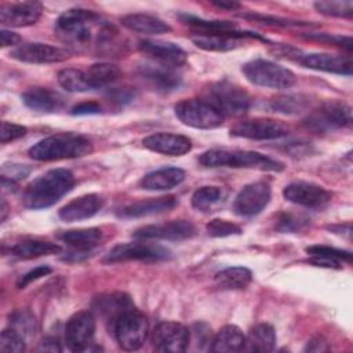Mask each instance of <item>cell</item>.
I'll return each mask as SVG.
<instances>
[{"mask_svg":"<svg viewBox=\"0 0 353 353\" xmlns=\"http://www.w3.org/2000/svg\"><path fill=\"white\" fill-rule=\"evenodd\" d=\"M214 6L219 7V8H226V10H236V8H240V3L237 1H212Z\"/></svg>","mask_w":353,"mask_h":353,"instance_id":"56","label":"cell"},{"mask_svg":"<svg viewBox=\"0 0 353 353\" xmlns=\"http://www.w3.org/2000/svg\"><path fill=\"white\" fill-rule=\"evenodd\" d=\"M276 345V332L274 328L270 324L261 323L254 325L247 336H244V352H259V353H268L274 349Z\"/></svg>","mask_w":353,"mask_h":353,"instance_id":"31","label":"cell"},{"mask_svg":"<svg viewBox=\"0 0 353 353\" xmlns=\"http://www.w3.org/2000/svg\"><path fill=\"white\" fill-rule=\"evenodd\" d=\"M95 335V317L88 310L74 313L65 327V343L72 352L90 349Z\"/></svg>","mask_w":353,"mask_h":353,"instance_id":"12","label":"cell"},{"mask_svg":"<svg viewBox=\"0 0 353 353\" xmlns=\"http://www.w3.org/2000/svg\"><path fill=\"white\" fill-rule=\"evenodd\" d=\"M174 110L185 125L193 128L212 130L223 123V116L204 99H183L175 105Z\"/></svg>","mask_w":353,"mask_h":353,"instance_id":"9","label":"cell"},{"mask_svg":"<svg viewBox=\"0 0 353 353\" xmlns=\"http://www.w3.org/2000/svg\"><path fill=\"white\" fill-rule=\"evenodd\" d=\"M74 175L66 168L50 170L33 179L23 190L22 203L30 210H41L55 204L74 186Z\"/></svg>","mask_w":353,"mask_h":353,"instance_id":"2","label":"cell"},{"mask_svg":"<svg viewBox=\"0 0 353 353\" xmlns=\"http://www.w3.org/2000/svg\"><path fill=\"white\" fill-rule=\"evenodd\" d=\"M205 230L212 237H226L233 234H240L241 228L233 222L225 219H212L207 223Z\"/></svg>","mask_w":353,"mask_h":353,"instance_id":"44","label":"cell"},{"mask_svg":"<svg viewBox=\"0 0 353 353\" xmlns=\"http://www.w3.org/2000/svg\"><path fill=\"white\" fill-rule=\"evenodd\" d=\"M272 197L270 186L266 182L258 181L244 186L236 196L233 210L240 216L258 215L269 204Z\"/></svg>","mask_w":353,"mask_h":353,"instance_id":"14","label":"cell"},{"mask_svg":"<svg viewBox=\"0 0 353 353\" xmlns=\"http://www.w3.org/2000/svg\"><path fill=\"white\" fill-rule=\"evenodd\" d=\"M112 332L124 350H138L146 341L149 334V323L146 317L135 307L123 313L112 325Z\"/></svg>","mask_w":353,"mask_h":353,"instance_id":"7","label":"cell"},{"mask_svg":"<svg viewBox=\"0 0 353 353\" xmlns=\"http://www.w3.org/2000/svg\"><path fill=\"white\" fill-rule=\"evenodd\" d=\"M178 204L175 196H161L154 199H148L143 201H137L130 205H125L119 210L117 216L130 219V218H142L154 214H161L172 210Z\"/></svg>","mask_w":353,"mask_h":353,"instance_id":"26","label":"cell"},{"mask_svg":"<svg viewBox=\"0 0 353 353\" xmlns=\"http://www.w3.org/2000/svg\"><path fill=\"white\" fill-rule=\"evenodd\" d=\"M142 145L156 153L167 156H183L192 150L190 138L181 134L157 132L143 138Z\"/></svg>","mask_w":353,"mask_h":353,"instance_id":"22","label":"cell"},{"mask_svg":"<svg viewBox=\"0 0 353 353\" xmlns=\"http://www.w3.org/2000/svg\"><path fill=\"white\" fill-rule=\"evenodd\" d=\"M299 62L313 70H321L328 73L350 76L353 72V63L350 55L325 54V52H310L299 57Z\"/></svg>","mask_w":353,"mask_h":353,"instance_id":"20","label":"cell"},{"mask_svg":"<svg viewBox=\"0 0 353 353\" xmlns=\"http://www.w3.org/2000/svg\"><path fill=\"white\" fill-rule=\"evenodd\" d=\"M199 163L208 168L232 167V168H252L259 171H281L284 164L269 156L251 150H229L210 149L200 154Z\"/></svg>","mask_w":353,"mask_h":353,"instance_id":"4","label":"cell"},{"mask_svg":"<svg viewBox=\"0 0 353 353\" xmlns=\"http://www.w3.org/2000/svg\"><path fill=\"white\" fill-rule=\"evenodd\" d=\"M283 196L285 200L306 208H324L331 201V193L328 190L305 181L288 183L283 189Z\"/></svg>","mask_w":353,"mask_h":353,"instance_id":"15","label":"cell"},{"mask_svg":"<svg viewBox=\"0 0 353 353\" xmlns=\"http://www.w3.org/2000/svg\"><path fill=\"white\" fill-rule=\"evenodd\" d=\"M181 18L186 25L199 29V33H226L237 30L236 25L229 21H210L193 15H181Z\"/></svg>","mask_w":353,"mask_h":353,"instance_id":"40","label":"cell"},{"mask_svg":"<svg viewBox=\"0 0 353 353\" xmlns=\"http://www.w3.org/2000/svg\"><path fill=\"white\" fill-rule=\"evenodd\" d=\"M240 17L243 18H250V19H255V21H261L263 23H273V25H283V26H296V25H303L307 26L310 23L306 22H299V21H290V19H284V18H276V17H269V15H261V14H240Z\"/></svg>","mask_w":353,"mask_h":353,"instance_id":"49","label":"cell"},{"mask_svg":"<svg viewBox=\"0 0 353 353\" xmlns=\"http://www.w3.org/2000/svg\"><path fill=\"white\" fill-rule=\"evenodd\" d=\"M310 219L301 212H280L276 218L274 228L283 233H295L305 229Z\"/></svg>","mask_w":353,"mask_h":353,"instance_id":"41","label":"cell"},{"mask_svg":"<svg viewBox=\"0 0 353 353\" xmlns=\"http://www.w3.org/2000/svg\"><path fill=\"white\" fill-rule=\"evenodd\" d=\"M241 72L250 83L273 90H287L296 81L290 69L266 59L250 61L243 65Z\"/></svg>","mask_w":353,"mask_h":353,"instance_id":"6","label":"cell"},{"mask_svg":"<svg viewBox=\"0 0 353 353\" xmlns=\"http://www.w3.org/2000/svg\"><path fill=\"white\" fill-rule=\"evenodd\" d=\"M186 174L178 167H165L146 174L139 186L145 190H168L183 182Z\"/></svg>","mask_w":353,"mask_h":353,"instance_id":"29","label":"cell"},{"mask_svg":"<svg viewBox=\"0 0 353 353\" xmlns=\"http://www.w3.org/2000/svg\"><path fill=\"white\" fill-rule=\"evenodd\" d=\"M29 168L21 164H4L1 170V178L10 179V181H17V179H23L29 174Z\"/></svg>","mask_w":353,"mask_h":353,"instance_id":"51","label":"cell"},{"mask_svg":"<svg viewBox=\"0 0 353 353\" xmlns=\"http://www.w3.org/2000/svg\"><path fill=\"white\" fill-rule=\"evenodd\" d=\"M139 76L159 91H174L182 83V77L175 68L161 63H145L139 66Z\"/></svg>","mask_w":353,"mask_h":353,"instance_id":"23","label":"cell"},{"mask_svg":"<svg viewBox=\"0 0 353 353\" xmlns=\"http://www.w3.org/2000/svg\"><path fill=\"white\" fill-rule=\"evenodd\" d=\"M57 239L73 248L74 252L87 254V251H91L94 247L99 245L103 239V232L99 228L70 229L59 232Z\"/></svg>","mask_w":353,"mask_h":353,"instance_id":"28","label":"cell"},{"mask_svg":"<svg viewBox=\"0 0 353 353\" xmlns=\"http://www.w3.org/2000/svg\"><path fill=\"white\" fill-rule=\"evenodd\" d=\"M134 307L135 306H134L131 298L123 292L101 295L94 302V309L105 321H108L110 324V328L123 313H125Z\"/></svg>","mask_w":353,"mask_h":353,"instance_id":"27","label":"cell"},{"mask_svg":"<svg viewBox=\"0 0 353 353\" xmlns=\"http://www.w3.org/2000/svg\"><path fill=\"white\" fill-rule=\"evenodd\" d=\"M226 194L219 186H203L192 196V205L194 210L210 214L216 211L225 203Z\"/></svg>","mask_w":353,"mask_h":353,"instance_id":"35","label":"cell"},{"mask_svg":"<svg viewBox=\"0 0 353 353\" xmlns=\"http://www.w3.org/2000/svg\"><path fill=\"white\" fill-rule=\"evenodd\" d=\"M109 99H112V102L123 105L125 102H130L134 98V92L128 88H113L109 91Z\"/></svg>","mask_w":353,"mask_h":353,"instance_id":"53","label":"cell"},{"mask_svg":"<svg viewBox=\"0 0 353 353\" xmlns=\"http://www.w3.org/2000/svg\"><path fill=\"white\" fill-rule=\"evenodd\" d=\"M214 280L222 290H243L251 283L252 273L247 268L233 266L218 272Z\"/></svg>","mask_w":353,"mask_h":353,"instance_id":"36","label":"cell"},{"mask_svg":"<svg viewBox=\"0 0 353 353\" xmlns=\"http://www.w3.org/2000/svg\"><path fill=\"white\" fill-rule=\"evenodd\" d=\"M121 25L127 29L141 34H161L171 32V26L159 17L150 14H128L120 19Z\"/></svg>","mask_w":353,"mask_h":353,"instance_id":"30","label":"cell"},{"mask_svg":"<svg viewBox=\"0 0 353 353\" xmlns=\"http://www.w3.org/2000/svg\"><path fill=\"white\" fill-rule=\"evenodd\" d=\"M22 102L26 108L44 113H54L65 106L63 97L46 87H32L26 90L22 94Z\"/></svg>","mask_w":353,"mask_h":353,"instance_id":"25","label":"cell"},{"mask_svg":"<svg viewBox=\"0 0 353 353\" xmlns=\"http://www.w3.org/2000/svg\"><path fill=\"white\" fill-rule=\"evenodd\" d=\"M102 205H103L102 196L97 193H90L69 201L66 205H63L59 210L58 215L65 222L83 221V219L92 218L95 214H98Z\"/></svg>","mask_w":353,"mask_h":353,"instance_id":"24","label":"cell"},{"mask_svg":"<svg viewBox=\"0 0 353 353\" xmlns=\"http://www.w3.org/2000/svg\"><path fill=\"white\" fill-rule=\"evenodd\" d=\"M243 37H259L255 33L248 32H226V33H200L192 37V41L201 50L226 52L233 51L243 46Z\"/></svg>","mask_w":353,"mask_h":353,"instance_id":"21","label":"cell"},{"mask_svg":"<svg viewBox=\"0 0 353 353\" xmlns=\"http://www.w3.org/2000/svg\"><path fill=\"white\" fill-rule=\"evenodd\" d=\"M196 234V228L190 221L178 219L157 225H148L137 229L134 237L139 240H172L181 241L192 239Z\"/></svg>","mask_w":353,"mask_h":353,"instance_id":"16","label":"cell"},{"mask_svg":"<svg viewBox=\"0 0 353 353\" xmlns=\"http://www.w3.org/2000/svg\"><path fill=\"white\" fill-rule=\"evenodd\" d=\"M26 132H28V130L23 125L3 121L1 123V131H0V141H1V143L12 142L15 139H19V138L25 137Z\"/></svg>","mask_w":353,"mask_h":353,"instance_id":"48","label":"cell"},{"mask_svg":"<svg viewBox=\"0 0 353 353\" xmlns=\"http://www.w3.org/2000/svg\"><path fill=\"white\" fill-rule=\"evenodd\" d=\"M306 37L319 40V41H323L327 44L343 47L349 52L352 51V37L350 36H339V34H330V33H309Z\"/></svg>","mask_w":353,"mask_h":353,"instance_id":"47","label":"cell"},{"mask_svg":"<svg viewBox=\"0 0 353 353\" xmlns=\"http://www.w3.org/2000/svg\"><path fill=\"white\" fill-rule=\"evenodd\" d=\"M55 32L70 47L84 51L95 48L98 52L110 51L117 30L112 23L91 10L70 8L59 15Z\"/></svg>","mask_w":353,"mask_h":353,"instance_id":"1","label":"cell"},{"mask_svg":"<svg viewBox=\"0 0 353 353\" xmlns=\"http://www.w3.org/2000/svg\"><path fill=\"white\" fill-rule=\"evenodd\" d=\"M212 336H211V330L204 324V323H199L194 324L192 330H189V343L194 342L196 347L199 350H204V349H211L210 345H212Z\"/></svg>","mask_w":353,"mask_h":353,"instance_id":"45","label":"cell"},{"mask_svg":"<svg viewBox=\"0 0 353 353\" xmlns=\"http://www.w3.org/2000/svg\"><path fill=\"white\" fill-rule=\"evenodd\" d=\"M92 152L91 141L77 132H61L50 135L34 143L28 154L37 161H57L76 159Z\"/></svg>","mask_w":353,"mask_h":353,"instance_id":"3","label":"cell"},{"mask_svg":"<svg viewBox=\"0 0 353 353\" xmlns=\"http://www.w3.org/2000/svg\"><path fill=\"white\" fill-rule=\"evenodd\" d=\"M138 48L161 65L176 68L186 62V52L178 44L171 41L145 39L138 43Z\"/></svg>","mask_w":353,"mask_h":353,"instance_id":"19","label":"cell"},{"mask_svg":"<svg viewBox=\"0 0 353 353\" xmlns=\"http://www.w3.org/2000/svg\"><path fill=\"white\" fill-rule=\"evenodd\" d=\"M0 350L22 353L25 350V336L15 328H6L0 335Z\"/></svg>","mask_w":353,"mask_h":353,"instance_id":"43","label":"cell"},{"mask_svg":"<svg viewBox=\"0 0 353 353\" xmlns=\"http://www.w3.org/2000/svg\"><path fill=\"white\" fill-rule=\"evenodd\" d=\"M305 125L319 134L339 128H350L352 109L343 102H325L305 119Z\"/></svg>","mask_w":353,"mask_h":353,"instance_id":"8","label":"cell"},{"mask_svg":"<svg viewBox=\"0 0 353 353\" xmlns=\"http://www.w3.org/2000/svg\"><path fill=\"white\" fill-rule=\"evenodd\" d=\"M1 212H3V215H1V219L4 221V218H6V212H7V207H6V201H4V200L1 201Z\"/></svg>","mask_w":353,"mask_h":353,"instance_id":"57","label":"cell"},{"mask_svg":"<svg viewBox=\"0 0 353 353\" xmlns=\"http://www.w3.org/2000/svg\"><path fill=\"white\" fill-rule=\"evenodd\" d=\"M50 273H51V268H48V266H46V265L37 266V268L29 270L28 273H25L23 276H21V279H19L18 283H17V287H18V288H25V287H26L28 284H30L32 281H34V280H37V279H40V277H43V276H47V274H50Z\"/></svg>","mask_w":353,"mask_h":353,"instance_id":"50","label":"cell"},{"mask_svg":"<svg viewBox=\"0 0 353 353\" xmlns=\"http://www.w3.org/2000/svg\"><path fill=\"white\" fill-rule=\"evenodd\" d=\"M57 80L59 85L69 92H85L90 91L91 87L88 84L85 72L74 68H65L58 72Z\"/></svg>","mask_w":353,"mask_h":353,"instance_id":"39","label":"cell"},{"mask_svg":"<svg viewBox=\"0 0 353 353\" xmlns=\"http://www.w3.org/2000/svg\"><path fill=\"white\" fill-rule=\"evenodd\" d=\"M10 57L28 63H57L66 61L70 57V51L46 43H25L14 48Z\"/></svg>","mask_w":353,"mask_h":353,"instance_id":"17","label":"cell"},{"mask_svg":"<svg viewBox=\"0 0 353 353\" xmlns=\"http://www.w3.org/2000/svg\"><path fill=\"white\" fill-rule=\"evenodd\" d=\"M43 12V4L39 1L7 3L0 7V22L10 28H23L34 25Z\"/></svg>","mask_w":353,"mask_h":353,"instance_id":"18","label":"cell"},{"mask_svg":"<svg viewBox=\"0 0 353 353\" xmlns=\"http://www.w3.org/2000/svg\"><path fill=\"white\" fill-rule=\"evenodd\" d=\"M310 105V101L306 95L302 94H287L276 97L270 101V108L273 112L283 114H298L305 112Z\"/></svg>","mask_w":353,"mask_h":353,"instance_id":"38","label":"cell"},{"mask_svg":"<svg viewBox=\"0 0 353 353\" xmlns=\"http://www.w3.org/2000/svg\"><path fill=\"white\" fill-rule=\"evenodd\" d=\"M288 127L274 119H265V117H256L250 120H243L236 123L230 128L232 137L245 138V139H255V141H269V139H277L281 137L288 135Z\"/></svg>","mask_w":353,"mask_h":353,"instance_id":"11","label":"cell"},{"mask_svg":"<svg viewBox=\"0 0 353 353\" xmlns=\"http://www.w3.org/2000/svg\"><path fill=\"white\" fill-rule=\"evenodd\" d=\"M0 43L1 47H11V46H17L21 43V37L19 34L11 32V30H6L1 29L0 30Z\"/></svg>","mask_w":353,"mask_h":353,"instance_id":"54","label":"cell"},{"mask_svg":"<svg viewBox=\"0 0 353 353\" xmlns=\"http://www.w3.org/2000/svg\"><path fill=\"white\" fill-rule=\"evenodd\" d=\"M39 350H44V352H62V346L59 343V341L57 338H44L43 342L40 343Z\"/></svg>","mask_w":353,"mask_h":353,"instance_id":"55","label":"cell"},{"mask_svg":"<svg viewBox=\"0 0 353 353\" xmlns=\"http://www.w3.org/2000/svg\"><path fill=\"white\" fill-rule=\"evenodd\" d=\"M61 251H62L61 245L51 241L36 240V239L22 240L11 247V254L19 259H33L44 255L59 254Z\"/></svg>","mask_w":353,"mask_h":353,"instance_id":"33","label":"cell"},{"mask_svg":"<svg viewBox=\"0 0 353 353\" xmlns=\"http://www.w3.org/2000/svg\"><path fill=\"white\" fill-rule=\"evenodd\" d=\"M171 258V251L160 244L148 243L143 240L134 243H124L113 247L105 256L103 262H125V261H145V262H159Z\"/></svg>","mask_w":353,"mask_h":353,"instance_id":"10","label":"cell"},{"mask_svg":"<svg viewBox=\"0 0 353 353\" xmlns=\"http://www.w3.org/2000/svg\"><path fill=\"white\" fill-rule=\"evenodd\" d=\"M11 324H12V328H15L23 336L34 332V317L26 310L15 312L11 316Z\"/></svg>","mask_w":353,"mask_h":353,"instance_id":"46","label":"cell"},{"mask_svg":"<svg viewBox=\"0 0 353 353\" xmlns=\"http://www.w3.org/2000/svg\"><path fill=\"white\" fill-rule=\"evenodd\" d=\"M152 343L159 352H185L189 347V330L175 321L159 323L152 332Z\"/></svg>","mask_w":353,"mask_h":353,"instance_id":"13","label":"cell"},{"mask_svg":"<svg viewBox=\"0 0 353 353\" xmlns=\"http://www.w3.org/2000/svg\"><path fill=\"white\" fill-rule=\"evenodd\" d=\"M314 8L327 17L347 18L353 17V1H316Z\"/></svg>","mask_w":353,"mask_h":353,"instance_id":"42","label":"cell"},{"mask_svg":"<svg viewBox=\"0 0 353 353\" xmlns=\"http://www.w3.org/2000/svg\"><path fill=\"white\" fill-rule=\"evenodd\" d=\"M204 101L215 108L223 117L241 116L251 106V97L248 92L228 80L216 81L205 88Z\"/></svg>","mask_w":353,"mask_h":353,"instance_id":"5","label":"cell"},{"mask_svg":"<svg viewBox=\"0 0 353 353\" xmlns=\"http://www.w3.org/2000/svg\"><path fill=\"white\" fill-rule=\"evenodd\" d=\"M306 252L309 256H312V262L317 266H325V268H341V262L352 263V252L339 250L330 245H310L306 248Z\"/></svg>","mask_w":353,"mask_h":353,"instance_id":"32","label":"cell"},{"mask_svg":"<svg viewBox=\"0 0 353 353\" xmlns=\"http://www.w3.org/2000/svg\"><path fill=\"white\" fill-rule=\"evenodd\" d=\"M101 112V105L98 102L90 101V102H81L70 110L72 114L74 116H85V114H97Z\"/></svg>","mask_w":353,"mask_h":353,"instance_id":"52","label":"cell"},{"mask_svg":"<svg viewBox=\"0 0 353 353\" xmlns=\"http://www.w3.org/2000/svg\"><path fill=\"white\" fill-rule=\"evenodd\" d=\"M244 334L237 325H225L212 339L211 350L215 353H233L243 349Z\"/></svg>","mask_w":353,"mask_h":353,"instance_id":"34","label":"cell"},{"mask_svg":"<svg viewBox=\"0 0 353 353\" xmlns=\"http://www.w3.org/2000/svg\"><path fill=\"white\" fill-rule=\"evenodd\" d=\"M120 74H121L120 69L116 65H112L108 62L94 63L85 70V76L91 90L102 88L113 84L114 81H117Z\"/></svg>","mask_w":353,"mask_h":353,"instance_id":"37","label":"cell"}]
</instances>
